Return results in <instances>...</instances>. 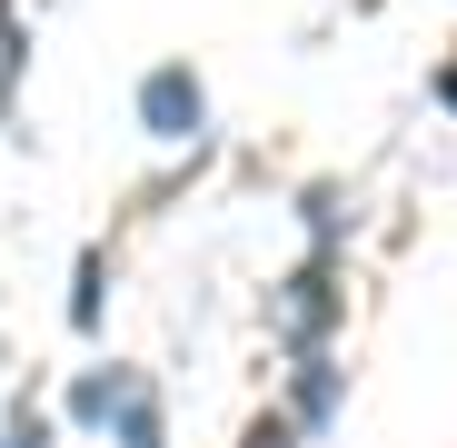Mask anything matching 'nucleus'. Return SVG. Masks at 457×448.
Instances as JSON below:
<instances>
[{
    "label": "nucleus",
    "instance_id": "f257e3e1",
    "mask_svg": "<svg viewBox=\"0 0 457 448\" xmlns=\"http://www.w3.org/2000/svg\"><path fill=\"white\" fill-rule=\"evenodd\" d=\"M338 299H348V289H338V259H328V249L288 269V289H278V339H288V359H319V349H328Z\"/></svg>",
    "mask_w": 457,
    "mask_h": 448
},
{
    "label": "nucleus",
    "instance_id": "f03ea898",
    "mask_svg": "<svg viewBox=\"0 0 457 448\" xmlns=\"http://www.w3.org/2000/svg\"><path fill=\"white\" fill-rule=\"evenodd\" d=\"M199 120H209V100H199V80H189L179 60L139 80V130H149V139H189Z\"/></svg>",
    "mask_w": 457,
    "mask_h": 448
},
{
    "label": "nucleus",
    "instance_id": "7ed1b4c3",
    "mask_svg": "<svg viewBox=\"0 0 457 448\" xmlns=\"http://www.w3.org/2000/svg\"><path fill=\"white\" fill-rule=\"evenodd\" d=\"M338 399H348V368L319 349V359H298V389H288V428L298 438H319L328 418H338Z\"/></svg>",
    "mask_w": 457,
    "mask_h": 448
},
{
    "label": "nucleus",
    "instance_id": "20e7f679",
    "mask_svg": "<svg viewBox=\"0 0 457 448\" xmlns=\"http://www.w3.org/2000/svg\"><path fill=\"white\" fill-rule=\"evenodd\" d=\"M129 389H139V368H90V379L70 389V418H80V428H110Z\"/></svg>",
    "mask_w": 457,
    "mask_h": 448
},
{
    "label": "nucleus",
    "instance_id": "39448f33",
    "mask_svg": "<svg viewBox=\"0 0 457 448\" xmlns=\"http://www.w3.org/2000/svg\"><path fill=\"white\" fill-rule=\"evenodd\" d=\"M110 438L120 448H170V428H160V399H149V379L120 399V418H110Z\"/></svg>",
    "mask_w": 457,
    "mask_h": 448
},
{
    "label": "nucleus",
    "instance_id": "423d86ee",
    "mask_svg": "<svg viewBox=\"0 0 457 448\" xmlns=\"http://www.w3.org/2000/svg\"><path fill=\"white\" fill-rule=\"evenodd\" d=\"M100 289H110V259L80 249V269H70V329H100Z\"/></svg>",
    "mask_w": 457,
    "mask_h": 448
},
{
    "label": "nucleus",
    "instance_id": "0eeeda50",
    "mask_svg": "<svg viewBox=\"0 0 457 448\" xmlns=\"http://www.w3.org/2000/svg\"><path fill=\"white\" fill-rule=\"evenodd\" d=\"M0 448H50V418L40 409H11V438H0Z\"/></svg>",
    "mask_w": 457,
    "mask_h": 448
},
{
    "label": "nucleus",
    "instance_id": "6e6552de",
    "mask_svg": "<svg viewBox=\"0 0 457 448\" xmlns=\"http://www.w3.org/2000/svg\"><path fill=\"white\" fill-rule=\"evenodd\" d=\"M239 448H298V428H288V418H259V428H249Z\"/></svg>",
    "mask_w": 457,
    "mask_h": 448
}]
</instances>
